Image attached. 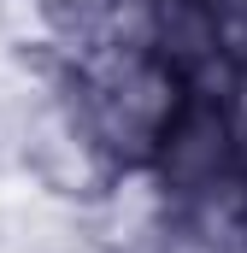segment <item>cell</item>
I'll use <instances>...</instances> for the list:
<instances>
[{"label": "cell", "mask_w": 247, "mask_h": 253, "mask_svg": "<svg viewBox=\"0 0 247 253\" xmlns=\"http://www.w3.org/2000/svg\"><path fill=\"white\" fill-rule=\"evenodd\" d=\"M224 118H230V135H236V153H242L247 165V71L230 83V94H224Z\"/></svg>", "instance_id": "cell-4"}, {"label": "cell", "mask_w": 247, "mask_h": 253, "mask_svg": "<svg viewBox=\"0 0 247 253\" xmlns=\"http://www.w3.org/2000/svg\"><path fill=\"white\" fill-rule=\"evenodd\" d=\"M6 135H12L6 141V165H24L41 183V194H53L65 206H94L112 189V177L124 171L118 159L100 147V135L88 129L82 106L65 88V77H53L24 106H12Z\"/></svg>", "instance_id": "cell-2"}, {"label": "cell", "mask_w": 247, "mask_h": 253, "mask_svg": "<svg viewBox=\"0 0 247 253\" xmlns=\"http://www.w3.org/2000/svg\"><path fill=\"white\" fill-rule=\"evenodd\" d=\"M153 171L165 177V189L177 194V200H188V194H200V189H212V183H224V177H236V171H247L242 153H236V135H230L224 106L188 94L183 118L171 124L159 159H153Z\"/></svg>", "instance_id": "cell-3"}, {"label": "cell", "mask_w": 247, "mask_h": 253, "mask_svg": "<svg viewBox=\"0 0 247 253\" xmlns=\"http://www.w3.org/2000/svg\"><path fill=\"white\" fill-rule=\"evenodd\" d=\"M59 77L118 165H153L188 106V83L153 47H88Z\"/></svg>", "instance_id": "cell-1"}]
</instances>
